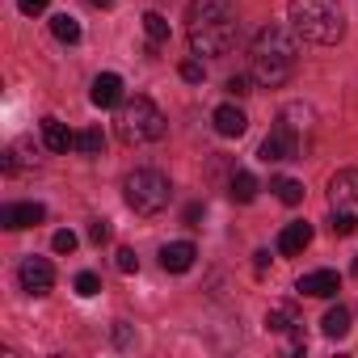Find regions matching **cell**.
Returning <instances> with one entry per match:
<instances>
[{"mask_svg": "<svg viewBox=\"0 0 358 358\" xmlns=\"http://www.w3.org/2000/svg\"><path fill=\"white\" fill-rule=\"evenodd\" d=\"M122 199H127V207H131L135 215H156V211L169 207L173 186H169V177L156 173V169H135V173L127 177V186H122Z\"/></svg>", "mask_w": 358, "mask_h": 358, "instance_id": "277c9868", "label": "cell"}, {"mask_svg": "<svg viewBox=\"0 0 358 358\" xmlns=\"http://www.w3.org/2000/svg\"><path fill=\"white\" fill-rule=\"evenodd\" d=\"M89 101H93L97 110H114V106H122V76L101 72V76L93 80V89H89Z\"/></svg>", "mask_w": 358, "mask_h": 358, "instance_id": "30bf717a", "label": "cell"}, {"mask_svg": "<svg viewBox=\"0 0 358 358\" xmlns=\"http://www.w3.org/2000/svg\"><path fill=\"white\" fill-rule=\"evenodd\" d=\"M232 199L236 203H253L257 199V177L253 173H232Z\"/></svg>", "mask_w": 358, "mask_h": 358, "instance_id": "d6986e66", "label": "cell"}, {"mask_svg": "<svg viewBox=\"0 0 358 358\" xmlns=\"http://www.w3.org/2000/svg\"><path fill=\"white\" fill-rule=\"evenodd\" d=\"M43 143H47L51 152H68V148H76V135H72L59 118H43Z\"/></svg>", "mask_w": 358, "mask_h": 358, "instance_id": "9a60e30c", "label": "cell"}, {"mask_svg": "<svg viewBox=\"0 0 358 358\" xmlns=\"http://www.w3.org/2000/svg\"><path fill=\"white\" fill-rule=\"evenodd\" d=\"M329 207L337 215H354L358 220V169H337L329 177Z\"/></svg>", "mask_w": 358, "mask_h": 358, "instance_id": "8992f818", "label": "cell"}, {"mask_svg": "<svg viewBox=\"0 0 358 358\" xmlns=\"http://www.w3.org/2000/svg\"><path fill=\"white\" fill-rule=\"evenodd\" d=\"M43 220H47V207H43V203H9L5 211H0V224L13 228V232L34 228V224H43Z\"/></svg>", "mask_w": 358, "mask_h": 358, "instance_id": "9c48e42d", "label": "cell"}, {"mask_svg": "<svg viewBox=\"0 0 358 358\" xmlns=\"http://www.w3.org/2000/svg\"><path fill=\"white\" fill-rule=\"evenodd\" d=\"M34 164V156H30V148L26 143H13L9 152H5V173H17V169H30Z\"/></svg>", "mask_w": 358, "mask_h": 358, "instance_id": "603a6c76", "label": "cell"}, {"mask_svg": "<svg viewBox=\"0 0 358 358\" xmlns=\"http://www.w3.org/2000/svg\"><path fill=\"white\" fill-rule=\"evenodd\" d=\"M337 291H341V278H337V270H312V274H303V278H299V295L329 299V295H337Z\"/></svg>", "mask_w": 358, "mask_h": 358, "instance_id": "8fae6325", "label": "cell"}, {"mask_svg": "<svg viewBox=\"0 0 358 358\" xmlns=\"http://www.w3.org/2000/svg\"><path fill=\"white\" fill-rule=\"evenodd\" d=\"M101 148H106V135H101L97 127H89V131L76 135V152H85V156H101Z\"/></svg>", "mask_w": 358, "mask_h": 358, "instance_id": "7402d4cb", "label": "cell"}, {"mask_svg": "<svg viewBox=\"0 0 358 358\" xmlns=\"http://www.w3.org/2000/svg\"><path fill=\"white\" fill-rule=\"evenodd\" d=\"M186 34L194 55H224L236 43V9L232 0H190Z\"/></svg>", "mask_w": 358, "mask_h": 358, "instance_id": "6da1fadb", "label": "cell"}, {"mask_svg": "<svg viewBox=\"0 0 358 358\" xmlns=\"http://www.w3.org/2000/svg\"><path fill=\"white\" fill-rule=\"evenodd\" d=\"M76 245H80V241H76V232H68V228H59V232L51 236V249H55V253H76Z\"/></svg>", "mask_w": 358, "mask_h": 358, "instance_id": "d4e9b609", "label": "cell"}, {"mask_svg": "<svg viewBox=\"0 0 358 358\" xmlns=\"http://www.w3.org/2000/svg\"><path fill=\"white\" fill-rule=\"evenodd\" d=\"M320 329H324V337H333V341H341L345 333H350V312L337 303V308H329L324 312V320H320Z\"/></svg>", "mask_w": 358, "mask_h": 358, "instance_id": "2e32d148", "label": "cell"}, {"mask_svg": "<svg viewBox=\"0 0 358 358\" xmlns=\"http://www.w3.org/2000/svg\"><path fill=\"white\" fill-rule=\"evenodd\" d=\"M143 34H148L152 47H156V43H169V22H164L160 13H143Z\"/></svg>", "mask_w": 358, "mask_h": 358, "instance_id": "44dd1931", "label": "cell"}, {"mask_svg": "<svg viewBox=\"0 0 358 358\" xmlns=\"http://www.w3.org/2000/svg\"><path fill=\"white\" fill-rule=\"evenodd\" d=\"M295 59H299V47L282 26H262L257 30V38H253V80L257 85H266V89L287 85L291 72H295Z\"/></svg>", "mask_w": 358, "mask_h": 358, "instance_id": "7a4b0ae2", "label": "cell"}, {"mask_svg": "<svg viewBox=\"0 0 358 358\" xmlns=\"http://www.w3.org/2000/svg\"><path fill=\"white\" fill-rule=\"evenodd\" d=\"M329 228H333V236H354V228H358V220H354V215H337V211H333V220H329Z\"/></svg>", "mask_w": 358, "mask_h": 358, "instance_id": "484cf974", "label": "cell"}, {"mask_svg": "<svg viewBox=\"0 0 358 358\" xmlns=\"http://www.w3.org/2000/svg\"><path fill=\"white\" fill-rule=\"evenodd\" d=\"M199 220H203V207H199V203H190V207H186V224H190V228H194V224H199Z\"/></svg>", "mask_w": 358, "mask_h": 358, "instance_id": "1f68e13d", "label": "cell"}, {"mask_svg": "<svg viewBox=\"0 0 358 358\" xmlns=\"http://www.w3.org/2000/svg\"><path fill=\"white\" fill-rule=\"evenodd\" d=\"M89 5H93V9H110V5H114V0H89Z\"/></svg>", "mask_w": 358, "mask_h": 358, "instance_id": "836d02e7", "label": "cell"}, {"mask_svg": "<svg viewBox=\"0 0 358 358\" xmlns=\"http://www.w3.org/2000/svg\"><path fill=\"white\" fill-rule=\"evenodd\" d=\"M270 190H274V194H278V203H287V207H299V203H303V186L295 182V177H278Z\"/></svg>", "mask_w": 358, "mask_h": 358, "instance_id": "ac0fdd59", "label": "cell"}, {"mask_svg": "<svg viewBox=\"0 0 358 358\" xmlns=\"http://www.w3.org/2000/svg\"><path fill=\"white\" fill-rule=\"evenodd\" d=\"M118 270H122V274H135V270H139L135 249H118Z\"/></svg>", "mask_w": 358, "mask_h": 358, "instance_id": "83f0119b", "label": "cell"}, {"mask_svg": "<svg viewBox=\"0 0 358 358\" xmlns=\"http://www.w3.org/2000/svg\"><path fill=\"white\" fill-rule=\"evenodd\" d=\"M295 324H299V316H295V308H291V303H282V308H270V312H266V329H270V333H291Z\"/></svg>", "mask_w": 358, "mask_h": 358, "instance_id": "e0dca14e", "label": "cell"}, {"mask_svg": "<svg viewBox=\"0 0 358 358\" xmlns=\"http://www.w3.org/2000/svg\"><path fill=\"white\" fill-rule=\"evenodd\" d=\"M194 257H199V249H194L190 241H173V245L160 249V266H164L169 274H186V270L194 266Z\"/></svg>", "mask_w": 358, "mask_h": 358, "instance_id": "7c38bea8", "label": "cell"}, {"mask_svg": "<svg viewBox=\"0 0 358 358\" xmlns=\"http://www.w3.org/2000/svg\"><path fill=\"white\" fill-rule=\"evenodd\" d=\"M228 93H232V97H249V93H253V89H249V76H232V80H228Z\"/></svg>", "mask_w": 358, "mask_h": 358, "instance_id": "f546056e", "label": "cell"}, {"mask_svg": "<svg viewBox=\"0 0 358 358\" xmlns=\"http://www.w3.org/2000/svg\"><path fill=\"white\" fill-rule=\"evenodd\" d=\"M51 30H55V38H59V43H80V22H76L72 13L51 17Z\"/></svg>", "mask_w": 358, "mask_h": 358, "instance_id": "ffe728a7", "label": "cell"}, {"mask_svg": "<svg viewBox=\"0 0 358 358\" xmlns=\"http://www.w3.org/2000/svg\"><path fill=\"white\" fill-rule=\"evenodd\" d=\"M295 156H299V139H295V127H291V122L274 127V131L266 135V143L257 148V160H266V164H278V160H295Z\"/></svg>", "mask_w": 358, "mask_h": 358, "instance_id": "52a82bcc", "label": "cell"}, {"mask_svg": "<svg viewBox=\"0 0 358 358\" xmlns=\"http://www.w3.org/2000/svg\"><path fill=\"white\" fill-rule=\"evenodd\" d=\"M89 241H93V245H106V241H110V224H106V220H93V224H89Z\"/></svg>", "mask_w": 358, "mask_h": 358, "instance_id": "4316f807", "label": "cell"}, {"mask_svg": "<svg viewBox=\"0 0 358 358\" xmlns=\"http://www.w3.org/2000/svg\"><path fill=\"white\" fill-rule=\"evenodd\" d=\"M17 278H22V291H30V295H47L55 287V270L43 257H26L22 270H17Z\"/></svg>", "mask_w": 358, "mask_h": 358, "instance_id": "ba28073f", "label": "cell"}, {"mask_svg": "<svg viewBox=\"0 0 358 358\" xmlns=\"http://www.w3.org/2000/svg\"><path fill=\"white\" fill-rule=\"evenodd\" d=\"M291 30L308 43H337L345 34V17L337 9V0H291Z\"/></svg>", "mask_w": 358, "mask_h": 358, "instance_id": "3957f363", "label": "cell"}, {"mask_svg": "<svg viewBox=\"0 0 358 358\" xmlns=\"http://www.w3.org/2000/svg\"><path fill=\"white\" fill-rule=\"evenodd\" d=\"M182 80L199 85V80H203V64H199V59H186V64H182Z\"/></svg>", "mask_w": 358, "mask_h": 358, "instance_id": "f1b7e54d", "label": "cell"}, {"mask_svg": "<svg viewBox=\"0 0 358 358\" xmlns=\"http://www.w3.org/2000/svg\"><path fill=\"white\" fill-rule=\"evenodd\" d=\"M164 135V114L148 97H131L118 106V139L122 143H152Z\"/></svg>", "mask_w": 358, "mask_h": 358, "instance_id": "5b68a950", "label": "cell"}, {"mask_svg": "<svg viewBox=\"0 0 358 358\" xmlns=\"http://www.w3.org/2000/svg\"><path fill=\"white\" fill-rule=\"evenodd\" d=\"M72 287H76V295H85V299H93V295H97V291H101V278H97V274H93V270H80V274H76V282H72Z\"/></svg>", "mask_w": 358, "mask_h": 358, "instance_id": "cb8c5ba5", "label": "cell"}, {"mask_svg": "<svg viewBox=\"0 0 358 358\" xmlns=\"http://www.w3.org/2000/svg\"><path fill=\"white\" fill-rule=\"evenodd\" d=\"M253 257H257V262H253V266H257V274H266V270H270V253H266V249H257Z\"/></svg>", "mask_w": 358, "mask_h": 358, "instance_id": "d6a6232c", "label": "cell"}, {"mask_svg": "<svg viewBox=\"0 0 358 358\" xmlns=\"http://www.w3.org/2000/svg\"><path fill=\"white\" fill-rule=\"evenodd\" d=\"M211 122H215V131H220L224 139H241V135L249 131V118H245L241 106H220V110L211 114Z\"/></svg>", "mask_w": 358, "mask_h": 358, "instance_id": "4fadbf2b", "label": "cell"}, {"mask_svg": "<svg viewBox=\"0 0 358 358\" xmlns=\"http://www.w3.org/2000/svg\"><path fill=\"white\" fill-rule=\"evenodd\" d=\"M308 245H312V224H287L282 236H278V253H287V257L303 253Z\"/></svg>", "mask_w": 358, "mask_h": 358, "instance_id": "5bb4252c", "label": "cell"}, {"mask_svg": "<svg viewBox=\"0 0 358 358\" xmlns=\"http://www.w3.org/2000/svg\"><path fill=\"white\" fill-rule=\"evenodd\" d=\"M354 274H358V257H354Z\"/></svg>", "mask_w": 358, "mask_h": 358, "instance_id": "e575fe53", "label": "cell"}, {"mask_svg": "<svg viewBox=\"0 0 358 358\" xmlns=\"http://www.w3.org/2000/svg\"><path fill=\"white\" fill-rule=\"evenodd\" d=\"M47 5H51V0H17V9H22V13H30V17H34V13H43Z\"/></svg>", "mask_w": 358, "mask_h": 358, "instance_id": "4dcf8cb0", "label": "cell"}]
</instances>
